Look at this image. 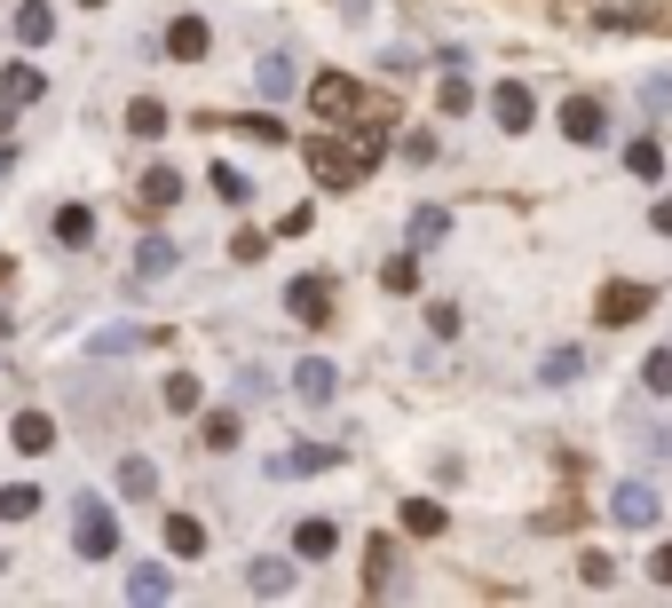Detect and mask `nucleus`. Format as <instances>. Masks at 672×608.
I'll use <instances>...</instances> for the list:
<instances>
[{
  "label": "nucleus",
  "instance_id": "e433bc0d",
  "mask_svg": "<svg viewBox=\"0 0 672 608\" xmlns=\"http://www.w3.org/2000/svg\"><path fill=\"white\" fill-rule=\"evenodd\" d=\"M166 411H198V380L191 372H166Z\"/></svg>",
  "mask_w": 672,
  "mask_h": 608
},
{
  "label": "nucleus",
  "instance_id": "f8f14e48",
  "mask_svg": "<svg viewBox=\"0 0 672 608\" xmlns=\"http://www.w3.org/2000/svg\"><path fill=\"white\" fill-rule=\"evenodd\" d=\"M166 553H175V561H198V553H206V521H198V513H166Z\"/></svg>",
  "mask_w": 672,
  "mask_h": 608
},
{
  "label": "nucleus",
  "instance_id": "2eb2a0df",
  "mask_svg": "<svg viewBox=\"0 0 672 608\" xmlns=\"http://www.w3.org/2000/svg\"><path fill=\"white\" fill-rule=\"evenodd\" d=\"M0 96H9V104H17V111H32V104H40V96H48V79H40V71H32V63H9V71H0Z\"/></svg>",
  "mask_w": 672,
  "mask_h": 608
},
{
  "label": "nucleus",
  "instance_id": "a18cd8bd",
  "mask_svg": "<svg viewBox=\"0 0 672 608\" xmlns=\"http://www.w3.org/2000/svg\"><path fill=\"white\" fill-rule=\"evenodd\" d=\"M649 577H656V585H672V546H656V553H649Z\"/></svg>",
  "mask_w": 672,
  "mask_h": 608
},
{
  "label": "nucleus",
  "instance_id": "f257e3e1",
  "mask_svg": "<svg viewBox=\"0 0 672 608\" xmlns=\"http://www.w3.org/2000/svg\"><path fill=\"white\" fill-rule=\"evenodd\" d=\"M71 546L88 553V561H111V553H119V513L88 498V506H79V521H71Z\"/></svg>",
  "mask_w": 672,
  "mask_h": 608
},
{
  "label": "nucleus",
  "instance_id": "a19ab883",
  "mask_svg": "<svg viewBox=\"0 0 672 608\" xmlns=\"http://www.w3.org/2000/svg\"><path fill=\"white\" fill-rule=\"evenodd\" d=\"M230 253H237V261H262V253H270V237H262V229H237V237H230Z\"/></svg>",
  "mask_w": 672,
  "mask_h": 608
},
{
  "label": "nucleus",
  "instance_id": "a878e982",
  "mask_svg": "<svg viewBox=\"0 0 672 608\" xmlns=\"http://www.w3.org/2000/svg\"><path fill=\"white\" fill-rule=\"evenodd\" d=\"M166 592H175V577H166L158 561H143V569L127 577V600H166Z\"/></svg>",
  "mask_w": 672,
  "mask_h": 608
},
{
  "label": "nucleus",
  "instance_id": "6ab92c4d",
  "mask_svg": "<svg viewBox=\"0 0 672 608\" xmlns=\"http://www.w3.org/2000/svg\"><path fill=\"white\" fill-rule=\"evenodd\" d=\"M17 40H25V48L56 40V9H48V0H25V9H17Z\"/></svg>",
  "mask_w": 672,
  "mask_h": 608
},
{
  "label": "nucleus",
  "instance_id": "dca6fc26",
  "mask_svg": "<svg viewBox=\"0 0 672 608\" xmlns=\"http://www.w3.org/2000/svg\"><path fill=\"white\" fill-rule=\"evenodd\" d=\"M119 498L158 506V467H150V459H119Z\"/></svg>",
  "mask_w": 672,
  "mask_h": 608
},
{
  "label": "nucleus",
  "instance_id": "de8ad7c7",
  "mask_svg": "<svg viewBox=\"0 0 672 608\" xmlns=\"http://www.w3.org/2000/svg\"><path fill=\"white\" fill-rule=\"evenodd\" d=\"M0 569H9V553H0Z\"/></svg>",
  "mask_w": 672,
  "mask_h": 608
},
{
  "label": "nucleus",
  "instance_id": "7ed1b4c3",
  "mask_svg": "<svg viewBox=\"0 0 672 608\" xmlns=\"http://www.w3.org/2000/svg\"><path fill=\"white\" fill-rule=\"evenodd\" d=\"M309 104H316V119H357V111H364V79L324 71V79L309 87Z\"/></svg>",
  "mask_w": 672,
  "mask_h": 608
},
{
  "label": "nucleus",
  "instance_id": "473e14b6",
  "mask_svg": "<svg viewBox=\"0 0 672 608\" xmlns=\"http://www.w3.org/2000/svg\"><path fill=\"white\" fill-rule=\"evenodd\" d=\"M444 229H451V214H444V206H419V214H411V245H436Z\"/></svg>",
  "mask_w": 672,
  "mask_h": 608
},
{
  "label": "nucleus",
  "instance_id": "f03ea898",
  "mask_svg": "<svg viewBox=\"0 0 672 608\" xmlns=\"http://www.w3.org/2000/svg\"><path fill=\"white\" fill-rule=\"evenodd\" d=\"M309 174H316L324 190H357V183H364L357 150H349V143H332V135H324V143H309Z\"/></svg>",
  "mask_w": 672,
  "mask_h": 608
},
{
  "label": "nucleus",
  "instance_id": "f3484780",
  "mask_svg": "<svg viewBox=\"0 0 672 608\" xmlns=\"http://www.w3.org/2000/svg\"><path fill=\"white\" fill-rule=\"evenodd\" d=\"M48 506V490L40 482H9V490H0V521H32Z\"/></svg>",
  "mask_w": 672,
  "mask_h": 608
},
{
  "label": "nucleus",
  "instance_id": "b1692460",
  "mask_svg": "<svg viewBox=\"0 0 672 608\" xmlns=\"http://www.w3.org/2000/svg\"><path fill=\"white\" fill-rule=\"evenodd\" d=\"M403 530H411V538H436V530H444V506H436V498H403Z\"/></svg>",
  "mask_w": 672,
  "mask_h": 608
},
{
  "label": "nucleus",
  "instance_id": "72a5a7b5",
  "mask_svg": "<svg viewBox=\"0 0 672 608\" xmlns=\"http://www.w3.org/2000/svg\"><path fill=\"white\" fill-rule=\"evenodd\" d=\"M150 332H135V324H111V332H96V356H127V347H143Z\"/></svg>",
  "mask_w": 672,
  "mask_h": 608
},
{
  "label": "nucleus",
  "instance_id": "4be33fe9",
  "mask_svg": "<svg viewBox=\"0 0 672 608\" xmlns=\"http://www.w3.org/2000/svg\"><path fill=\"white\" fill-rule=\"evenodd\" d=\"M349 150H357V166L372 174V166H380V150H388V127H380V119H357V135H349Z\"/></svg>",
  "mask_w": 672,
  "mask_h": 608
},
{
  "label": "nucleus",
  "instance_id": "49530a36",
  "mask_svg": "<svg viewBox=\"0 0 672 608\" xmlns=\"http://www.w3.org/2000/svg\"><path fill=\"white\" fill-rule=\"evenodd\" d=\"M9 127H17V104H9V96H0V135H9Z\"/></svg>",
  "mask_w": 672,
  "mask_h": 608
},
{
  "label": "nucleus",
  "instance_id": "ea45409f",
  "mask_svg": "<svg viewBox=\"0 0 672 608\" xmlns=\"http://www.w3.org/2000/svg\"><path fill=\"white\" fill-rule=\"evenodd\" d=\"M577 577H585V585H602V592H610V577H617V561H610V553H585V561H577Z\"/></svg>",
  "mask_w": 672,
  "mask_h": 608
},
{
  "label": "nucleus",
  "instance_id": "ddd939ff",
  "mask_svg": "<svg viewBox=\"0 0 672 608\" xmlns=\"http://www.w3.org/2000/svg\"><path fill=\"white\" fill-rule=\"evenodd\" d=\"M585 17H594L602 32H641V24H656V17L641 9V0H594V9H585Z\"/></svg>",
  "mask_w": 672,
  "mask_h": 608
},
{
  "label": "nucleus",
  "instance_id": "4c0bfd02",
  "mask_svg": "<svg viewBox=\"0 0 672 608\" xmlns=\"http://www.w3.org/2000/svg\"><path fill=\"white\" fill-rule=\"evenodd\" d=\"M380 285H388V293H411V285H419V261H411V253H396L388 269H380Z\"/></svg>",
  "mask_w": 672,
  "mask_h": 608
},
{
  "label": "nucleus",
  "instance_id": "58836bf2",
  "mask_svg": "<svg viewBox=\"0 0 672 608\" xmlns=\"http://www.w3.org/2000/svg\"><path fill=\"white\" fill-rule=\"evenodd\" d=\"M444 111H451V119H467V111H475V87H467V79H459V71H451V79H444Z\"/></svg>",
  "mask_w": 672,
  "mask_h": 608
},
{
  "label": "nucleus",
  "instance_id": "a211bd4d",
  "mask_svg": "<svg viewBox=\"0 0 672 608\" xmlns=\"http://www.w3.org/2000/svg\"><path fill=\"white\" fill-rule=\"evenodd\" d=\"M135 198H143V206H175V198H183V174H175V166H150L143 183H135Z\"/></svg>",
  "mask_w": 672,
  "mask_h": 608
},
{
  "label": "nucleus",
  "instance_id": "1a4fd4ad",
  "mask_svg": "<svg viewBox=\"0 0 672 608\" xmlns=\"http://www.w3.org/2000/svg\"><path fill=\"white\" fill-rule=\"evenodd\" d=\"M293 395H301V403H332V395H341V372H332L324 356H301V364H293Z\"/></svg>",
  "mask_w": 672,
  "mask_h": 608
},
{
  "label": "nucleus",
  "instance_id": "393cba45",
  "mask_svg": "<svg viewBox=\"0 0 672 608\" xmlns=\"http://www.w3.org/2000/svg\"><path fill=\"white\" fill-rule=\"evenodd\" d=\"M245 585H254L262 600H277V592H293V569H285V561H254V569H245Z\"/></svg>",
  "mask_w": 672,
  "mask_h": 608
},
{
  "label": "nucleus",
  "instance_id": "aec40b11",
  "mask_svg": "<svg viewBox=\"0 0 672 608\" xmlns=\"http://www.w3.org/2000/svg\"><path fill=\"white\" fill-rule=\"evenodd\" d=\"M364 585H372V592H396V546H388V538L364 546Z\"/></svg>",
  "mask_w": 672,
  "mask_h": 608
},
{
  "label": "nucleus",
  "instance_id": "c03bdc74",
  "mask_svg": "<svg viewBox=\"0 0 672 608\" xmlns=\"http://www.w3.org/2000/svg\"><path fill=\"white\" fill-rule=\"evenodd\" d=\"M649 229H656V237H672V198H656V206H649Z\"/></svg>",
  "mask_w": 672,
  "mask_h": 608
},
{
  "label": "nucleus",
  "instance_id": "f704fd0d",
  "mask_svg": "<svg viewBox=\"0 0 672 608\" xmlns=\"http://www.w3.org/2000/svg\"><path fill=\"white\" fill-rule=\"evenodd\" d=\"M262 96H285V87H293V56H262Z\"/></svg>",
  "mask_w": 672,
  "mask_h": 608
},
{
  "label": "nucleus",
  "instance_id": "cd10ccee",
  "mask_svg": "<svg viewBox=\"0 0 672 608\" xmlns=\"http://www.w3.org/2000/svg\"><path fill=\"white\" fill-rule=\"evenodd\" d=\"M127 135H166V104L158 96H135L127 104Z\"/></svg>",
  "mask_w": 672,
  "mask_h": 608
},
{
  "label": "nucleus",
  "instance_id": "7c9ffc66",
  "mask_svg": "<svg viewBox=\"0 0 672 608\" xmlns=\"http://www.w3.org/2000/svg\"><path fill=\"white\" fill-rule=\"evenodd\" d=\"M625 166L641 174V183H656V174H664V143H656V135H641V143L625 150Z\"/></svg>",
  "mask_w": 672,
  "mask_h": 608
},
{
  "label": "nucleus",
  "instance_id": "79ce46f5",
  "mask_svg": "<svg viewBox=\"0 0 672 608\" xmlns=\"http://www.w3.org/2000/svg\"><path fill=\"white\" fill-rule=\"evenodd\" d=\"M237 127H245V135H254V143H285V127H277V119H262V111H245Z\"/></svg>",
  "mask_w": 672,
  "mask_h": 608
},
{
  "label": "nucleus",
  "instance_id": "5701e85b",
  "mask_svg": "<svg viewBox=\"0 0 672 608\" xmlns=\"http://www.w3.org/2000/svg\"><path fill=\"white\" fill-rule=\"evenodd\" d=\"M96 237V206H64L56 214V245H88Z\"/></svg>",
  "mask_w": 672,
  "mask_h": 608
},
{
  "label": "nucleus",
  "instance_id": "9b49d317",
  "mask_svg": "<svg viewBox=\"0 0 672 608\" xmlns=\"http://www.w3.org/2000/svg\"><path fill=\"white\" fill-rule=\"evenodd\" d=\"M602 127H610V119H602L594 96H569V104H562V135H569V143H602Z\"/></svg>",
  "mask_w": 672,
  "mask_h": 608
},
{
  "label": "nucleus",
  "instance_id": "37998d69",
  "mask_svg": "<svg viewBox=\"0 0 672 608\" xmlns=\"http://www.w3.org/2000/svg\"><path fill=\"white\" fill-rule=\"evenodd\" d=\"M428 332H436V340H451V332H459V308H451V301H436V308H428Z\"/></svg>",
  "mask_w": 672,
  "mask_h": 608
},
{
  "label": "nucleus",
  "instance_id": "bb28decb",
  "mask_svg": "<svg viewBox=\"0 0 672 608\" xmlns=\"http://www.w3.org/2000/svg\"><path fill=\"white\" fill-rule=\"evenodd\" d=\"M206 183H214V198H222V206H245V198H254V183H245L237 166H222V158H214V174H206Z\"/></svg>",
  "mask_w": 672,
  "mask_h": 608
},
{
  "label": "nucleus",
  "instance_id": "423d86ee",
  "mask_svg": "<svg viewBox=\"0 0 672 608\" xmlns=\"http://www.w3.org/2000/svg\"><path fill=\"white\" fill-rule=\"evenodd\" d=\"M285 308H293V324H332V285L324 277H293L285 285Z\"/></svg>",
  "mask_w": 672,
  "mask_h": 608
},
{
  "label": "nucleus",
  "instance_id": "39448f33",
  "mask_svg": "<svg viewBox=\"0 0 672 608\" xmlns=\"http://www.w3.org/2000/svg\"><path fill=\"white\" fill-rule=\"evenodd\" d=\"M490 119L507 127V135H530V127H538V104H530V87H523V79H498V87H490Z\"/></svg>",
  "mask_w": 672,
  "mask_h": 608
},
{
  "label": "nucleus",
  "instance_id": "4468645a",
  "mask_svg": "<svg viewBox=\"0 0 672 608\" xmlns=\"http://www.w3.org/2000/svg\"><path fill=\"white\" fill-rule=\"evenodd\" d=\"M9 443H17L25 459H40V451L56 443V419H48V411H17V426H9Z\"/></svg>",
  "mask_w": 672,
  "mask_h": 608
},
{
  "label": "nucleus",
  "instance_id": "c85d7f7f",
  "mask_svg": "<svg viewBox=\"0 0 672 608\" xmlns=\"http://www.w3.org/2000/svg\"><path fill=\"white\" fill-rule=\"evenodd\" d=\"M198 443H206V451H237V411H206Z\"/></svg>",
  "mask_w": 672,
  "mask_h": 608
},
{
  "label": "nucleus",
  "instance_id": "c9c22d12",
  "mask_svg": "<svg viewBox=\"0 0 672 608\" xmlns=\"http://www.w3.org/2000/svg\"><path fill=\"white\" fill-rule=\"evenodd\" d=\"M641 388H649V395H672V347H656V356L641 364Z\"/></svg>",
  "mask_w": 672,
  "mask_h": 608
},
{
  "label": "nucleus",
  "instance_id": "412c9836",
  "mask_svg": "<svg viewBox=\"0 0 672 608\" xmlns=\"http://www.w3.org/2000/svg\"><path fill=\"white\" fill-rule=\"evenodd\" d=\"M332 546H341V530H332V521H301V530H293V553H301V561H324Z\"/></svg>",
  "mask_w": 672,
  "mask_h": 608
},
{
  "label": "nucleus",
  "instance_id": "0eeeda50",
  "mask_svg": "<svg viewBox=\"0 0 672 608\" xmlns=\"http://www.w3.org/2000/svg\"><path fill=\"white\" fill-rule=\"evenodd\" d=\"M324 467H341V443H293V451H277L270 459V474L285 482V474H324Z\"/></svg>",
  "mask_w": 672,
  "mask_h": 608
},
{
  "label": "nucleus",
  "instance_id": "2f4dec72",
  "mask_svg": "<svg viewBox=\"0 0 672 608\" xmlns=\"http://www.w3.org/2000/svg\"><path fill=\"white\" fill-rule=\"evenodd\" d=\"M175 261H183L175 245H166V237H150V245L135 253V277H166V269H175Z\"/></svg>",
  "mask_w": 672,
  "mask_h": 608
},
{
  "label": "nucleus",
  "instance_id": "c756f323",
  "mask_svg": "<svg viewBox=\"0 0 672 608\" xmlns=\"http://www.w3.org/2000/svg\"><path fill=\"white\" fill-rule=\"evenodd\" d=\"M577 372H585V356H577V347H554V356L538 364V380H546V388H569Z\"/></svg>",
  "mask_w": 672,
  "mask_h": 608
},
{
  "label": "nucleus",
  "instance_id": "9d476101",
  "mask_svg": "<svg viewBox=\"0 0 672 608\" xmlns=\"http://www.w3.org/2000/svg\"><path fill=\"white\" fill-rule=\"evenodd\" d=\"M206 48H214L206 17H175V24H166V56H175V63H198Z\"/></svg>",
  "mask_w": 672,
  "mask_h": 608
},
{
  "label": "nucleus",
  "instance_id": "09e8293b",
  "mask_svg": "<svg viewBox=\"0 0 672 608\" xmlns=\"http://www.w3.org/2000/svg\"><path fill=\"white\" fill-rule=\"evenodd\" d=\"M88 9H104V0H88Z\"/></svg>",
  "mask_w": 672,
  "mask_h": 608
},
{
  "label": "nucleus",
  "instance_id": "6e6552de",
  "mask_svg": "<svg viewBox=\"0 0 672 608\" xmlns=\"http://www.w3.org/2000/svg\"><path fill=\"white\" fill-rule=\"evenodd\" d=\"M649 308H656V293H649V285H625V277H617V285H602V324H633V316H649Z\"/></svg>",
  "mask_w": 672,
  "mask_h": 608
},
{
  "label": "nucleus",
  "instance_id": "20e7f679",
  "mask_svg": "<svg viewBox=\"0 0 672 608\" xmlns=\"http://www.w3.org/2000/svg\"><path fill=\"white\" fill-rule=\"evenodd\" d=\"M656 513H664V498H656L641 474L610 490V521H625V530H656Z\"/></svg>",
  "mask_w": 672,
  "mask_h": 608
}]
</instances>
